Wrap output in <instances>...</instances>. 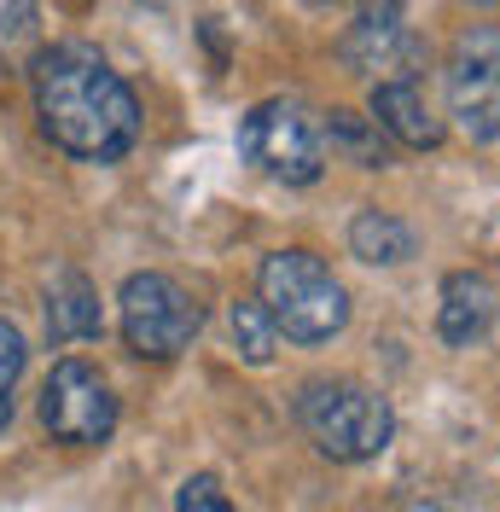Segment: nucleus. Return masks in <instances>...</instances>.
I'll return each instance as SVG.
<instances>
[{
  "mask_svg": "<svg viewBox=\"0 0 500 512\" xmlns=\"http://www.w3.org/2000/svg\"><path fill=\"white\" fill-rule=\"evenodd\" d=\"M239 152L256 163L262 175H274L285 187H314L326 169V146H320V123L291 99H262L250 105L239 123Z\"/></svg>",
  "mask_w": 500,
  "mask_h": 512,
  "instance_id": "4",
  "label": "nucleus"
},
{
  "mask_svg": "<svg viewBox=\"0 0 500 512\" xmlns=\"http://www.w3.org/2000/svg\"><path fill=\"white\" fill-rule=\"evenodd\" d=\"M41 425L53 431V443L94 448L117 431V396L88 361H59L41 390Z\"/></svg>",
  "mask_w": 500,
  "mask_h": 512,
  "instance_id": "7",
  "label": "nucleus"
},
{
  "mask_svg": "<svg viewBox=\"0 0 500 512\" xmlns=\"http://www.w3.org/2000/svg\"><path fill=\"white\" fill-rule=\"evenodd\" d=\"M349 251L361 256V262H373V268H396V262H407V256L419 251V239L390 210H361L349 222Z\"/></svg>",
  "mask_w": 500,
  "mask_h": 512,
  "instance_id": "12",
  "label": "nucleus"
},
{
  "mask_svg": "<svg viewBox=\"0 0 500 512\" xmlns=\"http://www.w3.org/2000/svg\"><path fill=\"white\" fill-rule=\"evenodd\" d=\"M500 315V291L489 274H448L442 280V303H437V332L448 350H471V344H483L489 338V326Z\"/></svg>",
  "mask_w": 500,
  "mask_h": 512,
  "instance_id": "9",
  "label": "nucleus"
},
{
  "mask_svg": "<svg viewBox=\"0 0 500 512\" xmlns=\"http://www.w3.org/2000/svg\"><path fill=\"white\" fill-rule=\"evenodd\" d=\"M47 332H53V344L99 338V297L88 286V274H76V268L53 274V286H47Z\"/></svg>",
  "mask_w": 500,
  "mask_h": 512,
  "instance_id": "11",
  "label": "nucleus"
},
{
  "mask_svg": "<svg viewBox=\"0 0 500 512\" xmlns=\"http://www.w3.org/2000/svg\"><path fill=\"white\" fill-rule=\"evenodd\" d=\"M175 512H233V501H227V489H221L210 472H198V478L181 483V495H175Z\"/></svg>",
  "mask_w": 500,
  "mask_h": 512,
  "instance_id": "16",
  "label": "nucleus"
},
{
  "mask_svg": "<svg viewBox=\"0 0 500 512\" xmlns=\"http://www.w3.org/2000/svg\"><path fill=\"white\" fill-rule=\"evenodd\" d=\"M297 425L326 460H344V466L378 460L396 437L390 402L373 384H355V379H309L297 390Z\"/></svg>",
  "mask_w": 500,
  "mask_h": 512,
  "instance_id": "3",
  "label": "nucleus"
},
{
  "mask_svg": "<svg viewBox=\"0 0 500 512\" xmlns=\"http://www.w3.org/2000/svg\"><path fill=\"white\" fill-rule=\"evenodd\" d=\"M344 59H349V70L378 76V82H413L407 64H419V41L407 35L402 6H367V12H355V24L344 35Z\"/></svg>",
  "mask_w": 500,
  "mask_h": 512,
  "instance_id": "8",
  "label": "nucleus"
},
{
  "mask_svg": "<svg viewBox=\"0 0 500 512\" xmlns=\"http://www.w3.org/2000/svg\"><path fill=\"white\" fill-rule=\"evenodd\" d=\"M233 344H239V355H245L250 367H268L274 361V350H280V332H274V320H268V309L256 303V297H245V303H233Z\"/></svg>",
  "mask_w": 500,
  "mask_h": 512,
  "instance_id": "14",
  "label": "nucleus"
},
{
  "mask_svg": "<svg viewBox=\"0 0 500 512\" xmlns=\"http://www.w3.org/2000/svg\"><path fill=\"white\" fill-rule=\"evenodd\" d=\"M448 117L466 140L500 146V24H466L448 47Z\"/></svg>",
  "mask_w": 500,
  "mask_h": 512,
  "instance_id": "6",
  "label": "nucleus"
},
{
  "mask_svg": "<svg viewBox=\"0 0 500 512\" xmlns=\"http://www.w3.org/2000/svg\"><path fill=\"white\" fill-rule=\"evenodd\" d=\"M117 326H123V344L146 361H169L198 338V303L187 297V286H175L169 274H128L117 291Z\"/></svg>",
  "mask_w": 500,
  "mask_h": 512,
  "instance_id": "5",
  "label": "nucleus"
},
{
  "mask_svg": "<svg viewBox=\"0 0 500 512\" xmlns=\"http://www.w3.org/2000/svg\"><path fill=\"white\" fill-rule=\"evenodd\" d=\"M47 140L82 163H117L140 140V99L88 41L47 47L30 70Z\"/></svg>",
  "mask_w": 500,
  "mask_h": 512,
  "instance_id": "1",
  "label": "nucleus"
},
{
  "mask_svg": "<svg viewBox=\"0 0 500 512\" xmlns=\"http://www.w3.org/2000/svg\"><path fill=\"white\" fill-rule=\"evenodd\" d=\"M24 361H30L24 332H18L12 320H0V431L12 425V390H18V379H24Z\"/></svg>",
  "mask_w": 500,
  "mask_h": 512,
  "instance_id": "15",
  "label": "nucleus"
},
{
  "mask_svg": "<svg viewBox=\"0 0 500 512\" xmlns=\"http://www.w3.org/2000/svg\"><path fill=\"white\" fill-rule=\"evenodd\" d=\"M320 146H332V158L361 163V169H384V163H390V146H384L378 123L361 117V111H344V105L320 123Z\"/></svg>",
  "mask_w": 500,
  "mask_h": 512,
  "instance_id": "13",
  "label": "nucleus"
},
{
  "mask_svg": "<svg viewBox=\"0 0 500 512\" xmlns=\"http://www.w3.org/2000/svg\"><path fill=\"white\" fill-rule=\"evenodd\" d=\"M373 123H378V134L402 140L413 152H431V146H442V134H448L419 82H378L373 88Z\"/></svg>",
  "mask_w": 500,
  "mask_h": 512,
  "instance_id": "10",
  "label": "nucleus"
},
{
  "mask_svg": "<svg viewBox=\"0 0 500 512\" xmlns=\"http://www.w3.org/2000/svg\"><path fill=\"white\" fill-rule=\"evenodd\" d=\"M256 303L291 344H332L349 326L344 280L314 251H274L256 274Z\"/></svg>",
  "mask_w": 500,
  "mask_h": 512,
  "instance_id": "2",
  "label": "nucleus"
}]
</instances>
